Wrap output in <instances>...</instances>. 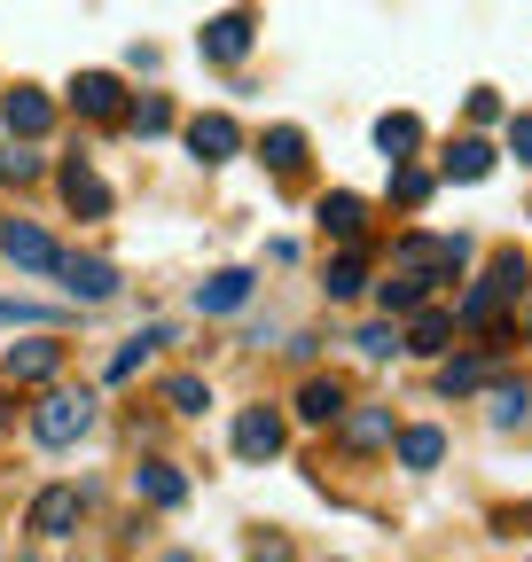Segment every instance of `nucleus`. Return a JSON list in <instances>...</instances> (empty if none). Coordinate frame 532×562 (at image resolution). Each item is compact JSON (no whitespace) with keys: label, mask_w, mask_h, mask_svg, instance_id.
<instances>
[{"label":"nucleus","mask_w":532,"mask_h":562,"mask_svg":"<svg viewBox=\"0 0 532 562\" xmlns=\"http://www.w3.org/2000/svg\"><path fill=\"white\" fill-rule=\"evenodd\" d=\"M63 203H71L79 220H102V211H110V188H102L87 165H63Z\"/></svg>","instance_id":"nucleus-14"},{"label":"nucleus","mask_w":532,"mask_h":562,"mask_svg":"<svg viewBox=\"0 0 532 562\" xmlns=\"http://www.w3.org/2000/svg\"><path fill=\"white\" fill-rule=\"evenodd\" d=\"M391 195H399V203H423V195H431V172L399 157V172H391Z\"/></svg>","instance_id":"nucleus-28"},{"label":"nucleus","mask_w":532,"mask_h":562,"mask_svg":"<svg viewBox=\"0 0 532 562\" xmlns=\"http://www.w3.org/2000/svg\"><path fill=\"white\" fill-rule=\"evenodd\" d=\"M384 313H423V297H431V281L423 273H408V266H391V281H384Z\"/></svg>","instance_id":"nucleus-18"},{"label":"nucleus","mask_w":532,"mask_h":562,"mask_svg":"<svg viewBox=\"0 0 532 562\" xmlns=\"http://www.w3.org/2000/svg\"><path fill=\"white\" fill-rule=\"evenodd\" d=\"M125 117H133V133H165V125H173V110H165V94H142V102H133Z\"/></svg>","instance_id":"nucleus-29"},{"label":"nucleus","mask_w":532,"mask_h":562,"mask_svg":"<svg viewBox=\"0 0 532 562\" xmlns=\"http://www.w3.org/2000/svg\"><path fill=\"white\" fill-rule=\"evenodd\" d=\"M71 524H79V492L71 484H47L40 501H32V539H63Z\"/></svg>","instance_id":"nucleus-7"},{"label":"nucleus","mask_w":532,"mask_h":562,"mask_svg":"<svg viewBox=\"0 0 532 562\" xmlns=\"http://www.w3.org/2000/svg\"><path fill=\"white\" fill-rule=\"evenodd\" d=\"M235 305H251V273H243V266L196 281V313H235Z\"/></svg>","instance_id":"nucleus-12"},{"label":"nucleus","mask_w":532,"mask_h":562,"mask_svg":"<svg viewBox=\"0 0 532 562\" xmlns=\"http://www.w3.org/2000/svg\"><path fill=\"white\" fill-rule=\"evenodd\" d=\"M9 422H16V406H9V391H0V430H9Z\"/></svg>","instance_id":"nucleus-36"},{"label":"nucleus","mask_w":532,"mask_h":562,"mask_svg":"<svg viewBox=\"0 0 532 562\" xmlns=\"http://www.w3.org/2000/svg\"><path fill=\"white\" fill-rule=\"evenodd\" d=\"M149 344H165V328H149V336H142V344H133V351H118V360H110V375L125 383L133 368H142V360H149Z\"/></svg>","instance_id":"nucleus-32"},{"label":"nucleus","mask_w":532,"mask_h":562,"mask_svg":"<svg viewBox=\"0 0 532 562\" xmlns=\"http://www.w3.org/2000/svg\"><path fill=\"white\" fill-rule=\"evenodd\" d=\"M9 321H40L32 305H9V297H0V328H9Z\"/></svg>","instance_id":"nucleus-35"},{"label":"nucleus","mask_w":532,"mask_h":562,"mask_svg":"<svg viewBox=\"0 0 532 562\" xmlns=\"http://www.w3.org/2000/svg\"><path fill=\"white\" fill-rule=\"evenodd\" d=\"M376 149L399 165V157H408V149H423V125L408 117V110H399V117H376Z\"/></svg>","instance_id":"nucleus-19"},{"label":"nucleus","mask_w":532,"mask_h":562,"mask_svg":"<svg viewBox=\"0 0 532 562\" xmlns=\"http://www.w3.org/2000/svg\"><path fill=\"white\" fill-rule=\"evenodd\" d=\"M9 383H55V368H63V336H32V344H9Z\"/></svg>","instance_id":"nucleus-5"},{"label":"nucleus","mask_w":532,"mask_h":562,"mask_svg":"<svg viewBox=\"0 0 532 562\" xmlns=\"http://www.w3.org/2000/svg\"><path fill=\"white\" fill-rule=\"evenodd\" d=\"M204 55H212V63H243V55H251V9L212 16V24H204Z\"/></svg>","instance_id":"nucleus-8"},{"label":"nucleus","mask_w":532,"mask_h":562,"mask_svg":"<svg viewBox=\"0 0 532 562\" xmlns=\"http://www.w3.org/2000/svg\"><path fill=\"white\" fill-rule=\"evenodd\" d=\"M439 383H446V391H478V383H486V360H454Z\"/></svg>","instance_id":"nucleus-33"},{"label":"nucleus","mask_w":532,"mask_h":562,"mask_svg":"<svg viewBox=\"0 0 532 562\" xmlns=\"http://www.w3.org/2000/svg\"><path fill=\"white\" fill-rule=\"evenodd\" d=\"M133 492H142L149 508H180L188 501V476L173 461H142V469H133Z\"/></svg>","instance_id":"nucleus-10"},{"label":"nucleus","mask_w":532,"mask_h":562,"mask_svg":"<svg viewBox=\"0 0 532 562\" xmlns=\"http://www.w3.org/2000/svg\"><path fill=\"white\" fill-rule=\"evenodd\" d=\"M0 180H9V188L40 180V157H32V149H16V140H9V157H0Z\"/></svg>","instance_id":"nucleus-31"},{"label":"nucleus","mask_w":532,"mask_h":562,"mask_svg":"<svg viewBox=\"0 0 532 562\" xmlns=\"http://www.w3.org/2000/svg\"><path fill=\"white\" fill-rule=\"evenodd\" d=\"M0 258L24 266V273H63V250H55L32 220H0Z\"/></svg>","instance_id":"nucleus-4"},{"label":"nucleus","mask_w":532,"mask_h":562,"mask_svg":"<svg viewBox=\"0 0 532 562\" xmlns=\"http://www.w3.org/2000/svg\"><path fill=\"white\" fill-rule=\"evenodd\" d=\"M0 110H9V133H16V140H40V133L55 125V102H47L40 87H16V94L0 102Z\"/></svg>","instance_id":"nucleus-11"},{"label":"nucleus","mask_w":532,"mask_h":562,"mask_svg":"<svg viewBox=\"0 0 532 562\" xmlns=\"http://www.w3.org/2000/svg\"><path fill=\"white\" fill-rule=\"evenodd\" d=\"M298 414H306V422H345V383H337V375H313V383L298 391Z\"/></svg>","instance_id":"nucleus-17"},{"label":"nucleus","mask_w":532,"mask_h":562,"mask_svg":"<svg viewBox=\"0 0 532 562\" xmlns=\"http://www.w3.org/2000/svg\"><path fill=\"white\" fill-rule=\"evenodd\" d=\"M399 461H408V469H439L446 461V438L439 430H399Z\"/></svg>","instance_id":"nucleus-21"},{"label":"nucleus","mask_w":532,"mask_h":562,"mask_svg":"<svg viewBox=\"0 0 532 562\" xmlns=\"http://www.w3.org/2000/svg\"><path fill=\"white\" fill-rule=\"evenodd\" d=\"M368 290V266L361 258H337V266H329V297H361Z\"/></svg>","instance_id":"nucleus-27"},{"label":"nucleus","mask_w":532,"mask_h":562,"mask_svg":"<svg viewBox=\"0 0 532 562\" xmlns=\"http://www.w3.org/2000/svg\"><path fill=\"white\" fill-rule=\"evenodd\" d=\"M63 273H71V297H87V305L118 297V273H110L102 258H63Z\"/></svg>","instance_id":"nucleus-16"},{"label":"nucleus","mask_w":532,"mask_h":562,"mask_svg":"<svg viewBox=\"0 0 532 562\" xmlns=\"http://www.w3.org/2000/svg\"><path fill=\"white\" fill-rule=\"evenodd\" d=\"M71 102H79L87 117H118V110H125V87L110 79V70H79V79H71Z\"/></svg>","instance_id":"nucleus-13"},{"label":"nucleus","mask_w":532,"mask_h":562,"mask_svg":"<svg viewBox=\"0 0 532 562\" xmlns=\"http://www.w3.org/2000/svg\"><path fill=\"white\" fill-rule=\"evenodd\" d=\"M509 149H517V165H532V117H517V125H509Z\"/></svg>","instance_id":"nucleus-34"},{"label":"nucleus","mask_w":532,"mask_h":562,"mask_svg":"<svg viewBox=\"0 0 532 562\" xmlns=\"http://www.w3.org/2000/svg\"><path fill=\"white\" fill-rule=\"evenodd\" d=\"M446 336H454V321H446V313H415V328H408V351H446Z\"/></svg>","instance_id":"nucleus-25"},{"label":"nucleus","mask_w":532,"mask_h":562,"mask_svg":"<svg viewBox=\"0 0 532 562\" xmlns=\"http://www.w3.org/2000/svg\"><path fill=\"white\" fill-rule=\"evenodd\" d=\"M235 453H243V461H275V453H282V422L266 414V406H251V414L235 422Z\"/></svg>","instance_id":"nucleus-9"},{"label":"nucleus","mask_w":532,"mask_h":562,"mask_svg":"<svg viewBox=\"0 0 532 562\" xmlns=\"http://www.w3.org/2000/svg\"><path fill=\"white\" fill-rule=\"evenodd\" d=\"M462 258H470V243H462V235H408V243L391 250V266H408V273H423V281L462 273Z\"/></svg>","instance_id":"nucleus-3"},{"label":"nucleus","mask_w":532,"mask_h":562,"mask_svg":"<svg viewBox=\"0 0 532 562\" xmlns=\"http://www.w3.org/2000/svg\"><path fill=\"white\" fill-rule=\"evenodd\" d=\"M486 414H494V430H517V422L532 414V391L524 383H494V406Z\"/></svg>","instance_id":"nucleus-22"},{"label":"nucleus","mask_w":532,"mask_h":562,"mask_svg":"<svg viewBox=\"0 0 532 562\" xmlns=\"http://www.w3.org/2000/svg\"><path fill=\"white\" fill-rule=\"evenodd\" d=\"M266 165H275V172H298V165H306V133H298V125H275V133H266Z\"/></svg>","instance_id":"nucleus-23"},{"label":"nucleus","mask_w":532,"mask_h":562,"mask_svg":"<svg viewBox=\"0 0 532 562\" xmlns=\"http://www.w3.org/2000/svg\"><path fill=\"white\" fill-rule=\"evenodd\" d=\"M165 398H173V414H204V406H212V391L196 383V375H173V383H165Z\"/></svg>","instance_id":"nucleus-26"},{"label":"nucleus","mask_w":532,"mask_h":562,"mask_svg":"<svg viewBox=\"0 0 532 562\" xmlns=\"http://www.w3.org/2000/svg\"><path fill=\"white\" fill-rule=\"evenodd\" d=\"M87 422H95V398L87 391H47L32 406V438L40 446H71V438H87Z\"/></svg>","instance_id":"nucleus-2"},{"label":"nucleus","mask_w":532,"mask_h":562,"mask_svg":"<svg viewBox=\"0 0 532 562\" xmlns=\"http://www.w3.org/2000/svg\"><path fill=\"white\" fill-rule=\"evenodd\" d=\"M345 438L368 453V446H384L391 438V406H361V414H345Z\"/></svg>","instance_id":"nucleus-20"},{"label":"nucleus","mask_w":532,"mask_h":562,"mask_svg":"<svg viewBox=\"0 0 532 562\" xmlns=\"http://www.w3.org/2000/svg\"><path fill=\"white\" fill-rule=\"evenodd\" d=\"M399 344H408V336H399L391 321H376V328H361V351H368V360H391V351Z\"/></svg>","instance_id":"nucleus-30"},{"label":"nucleus","mask_w":532,"mask_h":562,"mask_svg":"<svg viewBox=\"0 0 532 562\" xmlns=\"http://www.w3.org/2000/svg\"><path fill=\"white\" fill-rule=\"evenodd\" d=\"M321 227L337 235V243H361L368 235V203L361 195H321Z\"/></svg>","instance_id":"nucleus-15"},{"label":"nucleus","mask_w":532,"mask_h":562,"mask_svg":"<svg viewBox=\"0 0 532 562\" xmlns=\"http://www.w3.org/2000/svg\"><path fill=\"white\" fill-rule=\"evenodd\" d=\"M524 273H532V266H524L517 250H501V258H494V273H486L478 290L454 305V321H462V328H501V313H509V305H517V290H524Z\"/></svg>","instance_id":"nucleus-1"},{"label":"nucleus","mask_w":532,"mask_h":562,"mask_svg":"<svg viewBox=\"0 0 532 562\" xmlns=\"http://www.w3.org/2000/svg\"><path fill=\"white\" fill-rule=\"evenodd\" d=\"M188 149H196V157H204V165H228V157L243 149V125L212 110V117H196V125H188Z\"/></svg>","instance_id":"nucleus-6"},{"label":"nucleus","mask_w":532,"mask_h":562,"mask_svg":"<svg viewBox=\"0 0 532 562\" xmlns=\"http://www.w3.org/2000/svg\"><path fill=\"white\" fill-rule=\"evenodd\" d=\"M486 172H494V149H486V140H454L446 180H486Z\"/></svg>","instance_id":"nucleus-24"}]
</instances>
